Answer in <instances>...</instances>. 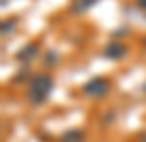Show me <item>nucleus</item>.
Instances as JSON below:
<instances>
[{"mask_svg": "<svg viewBox=\"0 0 146 142\" xmlns=\"http://www.w3.org/2000/svg\"><path fill=\"white\" fill-rule=\"evenodd\" d=\"M55 87V79L50 77L48 72H42V74H35L29 83V90H26V96H29L31 105H42L46 103Z\"/></svg>", "mask_w": 146, "mask_h": 142, "instance_id": "obj_1", "label": "nucleus"}, {"mask_svg": "<svg viewBox=\"0 0 146 142\" xmlns=\"http://www.w3.org/2000/svg\"><path fill=\"white\" fill-rule=\"evenodd\" d=\"M109 90H111V83L105 77H96V79L87 81L85 85H83V94L90 96V99H100L105 94H109Z\"/></svg>", "mask_w": 146, "mask_h": 142, "instance_id": "obj_2", "label": "nucleus"}, {"mask_svg": "<svg viewBox=\"0 0 146 142\" xmlns=\"http://www.w3.org/2000/svg\"><path fill=\"white\" fill-rule=\"evenodd\" d=\"M127 55H129L127 44L118 42V39H111V42L105 46V57H107V59H124Z\"/></svg>", "mask_w": 146, "mask_h": 142, "instance_id": "obj_3", "label": "nucleus"}, {"mask_svg": "<svg viewBox=\"0 0 146 142\" xmlns=\"http://www.w3.org/2000/svg\"><path fill=\"white\" fill-rule=\"evenodd\" d=\"M37 55H39V44L37 42H29L26 46H22V48L15 53V59H18L20 63H29V61H33Z\"/></svg>", "mask_w": 146, "mask_h": 142, "instance_id": "obj_4", "label": "nucleus"}, {"mask_svg": "<svg viewBox=\"0 0 146 142\" xmlns=\"http://www.w3.org/2000/svg\"><path fill=\"white\" fill-rule=\"evenodd\" d=\"M96 2H98V0H74L72 7H70V11H72V13H85L87 9H92Z\"/></svg>", "mask_w": 146, "mask_h": 142, "instance_id": "obj_5", "label": "nucleus"}, {"mask_svg": "<svg viewBox=\"0 0 146 142\" xmlns=\"http://www.w3.org/2000/svg\"><path fill=\"white\" fill-rule=\"evenodd\" d=\"M83 131H79V129H70V131H66L63 136H61V142H83Z\"/></svg>", "mask_w": 146, "mask_h": 142, "instance_id": "obj_6", "label": "nucleus"}, {"mask_svg": "<svg viewBox=\"0 0 146 142\" xmlns=\"http://www.w3.org/2000/svg\"><path fill=\"white\" fill-rule=\"evenodd\" d=\"M15 26H18L15 20H5V22H2V35L7 37V33H13V31H15Z\"/></svg>", "mask_w": 146, "mask_h": 142, "instance_id": "obj_7", "label": "nucleus"}, {"mask_svg": "<svg viewBox=\"0 0 146 142\" xmlns=\"http://www.w3.org/2000/svg\"><path fill=\"white\" fill-rule=\"evenodd\" d=\"M24 79H33L29 68H22V70H20V74H15V77H13V81H15V83H22Z\"/></svg>", "mask_w": 146, "mask_h": 142, "instance_id": "obj_8", "label": "nucleus"}, {"mask_svg": "<svg viewBox=\"0 0 146 142\" xmlns=\"http://www.w3.org/2000/svg\"><path fill=\"white\" fill-rule=\"evenodd\" d=\"M57 61H59V55H57L55 50H50V53H46V66H55Z\"/></svg>", "mask_w": 146, "mask_h": 142, "instance_id": "obj_9", "label": "nucleus"}, {"mask_svg": "<svg viewBox=\"0 0 146 142\" xmlns=\"http://www.w3.org/2000/svg\"><path fill=\"white\" fill-rule=\"evenodd\" d=\"M135 2H137V7H140L142 11H146V0H135Z\"/></svg>", "mask_w": 146, "mask_h": 142, "instance_id": "obj_10", "label": "nucleus"}, {"mask_svg": "<svg viewBox=\"0 0 146 142\" xmlns=\"http://www.w3.org/2000/svg\"><path fill=\"white\" fill-rule=\"evenodd\" d=\"M142 142H146V133H144V136H142Z\"/></svg>", "mask_w": 146, "mask_h": 142, "instance_id": "obj_11", "label": "nucleus"}, {"mask_svg": "<svg viewBox=\"0 0 146 142\" xmlns=\"http://www.w3.org/2000/svg\"><path fill=\"white\" fill-rule=\"evenodd\" d=\"M144 92H146V83H144Z\"/></svg>", "mask_w": 146, "mask_h": 142, "instance_id": "obj_12", "label": "nucleus"}, {"mask_svg": "<svg viewBox=\"0 0 146 142\" xmlns=\"http://www.w3.org/2000/svg\"><path fill=\"white\" fill-rule=\"evenodd\" d=\"M144 46H146V42H144Z\"/></svg>", "mask_w": 146, "mask_h": 142, "instance_id": "obj_13", "label": "nucleus"}]
</instances>
